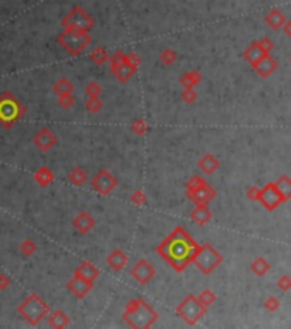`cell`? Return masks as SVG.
Returning <instances> with one entry per match:
<instances>
[{
	"mask_svg": "<svg viewBox=\"0 0 291 329\" xmlns=\"http://www.w3.org/2000/svg\"><path fill=\"white\" fill-rule=\"evenodd\" d=\"M132 132L136 134V136H144V134L147 132V124H146L142 119L134 120V124H132Z\"/></svg>",
	"mask_w": 291,
	"mask_h": 329,
	"instance_id": "obj_40",
	"label": "cell"
},
{
	"mask_svg": "<svg viewBox=\"0 0 291 329\" xmlns=\"http://www.w3.org/2000/svg\"><path fill=\"white\" fill-rule=\"evenodd\" d=\"M182 99H184L185 103H194L195 99H197V93H195L194 88H185L182 91Z\"/></svg>",
	"mask_w": 291,
	"mask_h": 329,
	"instance_id": "obj_43",
	"label": "cell"
},
{
	"mask_svg": "<svg viewBox=\"0 0 291 329\" xmlns=\"http://www.w3.org/2000/svg\"><path fill=\"white\" fill-rule=\"evenodd\" d=\"M103 108V101L98 98H88L86 99V110L89 112V114H99Z\"/></svg>",
	"mask_w": 291,
	"mask_h": 329,
	"instance_id": "obj_34",
	"label": "cell"
},
{
	"mask_svg": "<svg viewBox=\"0 0 291 329\" xmlns=\"http://www.w3.org/2000/svg\"><path fill=\"white\" fill-rule=\"evenodd\" d=\"M289 66H291V59H289Z\"/></svg>",
	"mask_w": 291,
	"mask_h": 329,
	"instance_id": "obj_50",
	"label": "cell"
},
{
	"mask_svg": "<svg viewBox=\"0 0 291 329\" xmlns=\"http://www.w3.org/2000/svg\"><path fill=\"white\" fill-rule=\"evenodd\" d=\"M223 262V255L214 249L211 244H202L199 247L197 254H195L192 264L204 275H211L214 272L216 267Z\"/></svg>",
	"mask_w": 291,
	"mask_h": 329,
	"instance_id": "obj_7",
	"label": "cell"
},
{
	"mask_svg": "<svg viewBox=\"0 0 291 329\" xmlns=\"http://www.w3.org/2000/svg\"><path fill=\"white\" fill-rule=\"evenodd\" d=\"M199 300H201V304L202 305H206V307H209L212 305L216 302V293L212 292V290H202L201 292V295H199Z\"/></svg>",
	"mask_w": 291,
	"mask_h": 329,
	"instance_id": "obj_36",
	"label": "cell"
},
{
	"mask_svg": "<svg viewBox=\"0 0 291 329\" xmlns=\"http://www.w3.org/2000/svg\"><path fill=\"white\" fill-rule=\"evenodd\" d=\"M136 71H137V67L136 66H132L130 62L127 64H124L122 67H119L117 71H113L111 74H113L117 79H119L120 82H127L130 77H132L134 74H136Z\"/></svg>",
	"mask_w": 291,
	"mask_h": 329,
	"instance_id": "obj_27",
	"label": "cell"
},
{
	"mask_svg": "<svg viewBox=\"0 0 291 329\" xmlns=\"http://www.w3.org/2000/svg\"><path fill=\"white\" fill-rule=\"evenodd\" d=\"M94 225H96L94 218L89 213H86V211H82V213L77 214L72 222V227L76 228L81 235H88V233L94 228Z\"/></svg>",
	"mask_w": 291,
	"mask_h": 329,
	"instance_id": "obj_15",
	"label": "cell"
},
{
	"mask_svg": "<svg viewBox=\"0 0 291 329\" xmlns=\"http://www.w3.org/2000/svg\"><path fill=\"white\" fill-rule=\"evenodd\" d=\"M190 218H192L199 227H202V225H207L212 220V211L207 207V204L195 206L192 209V213H190Z\"/></svg>",
	"mask_w": 291,
	"mask_h": 329,
	"instance_id": "obj_21",
	"label": "cell"
},
{
	"mask_svg": "<svg viewBox=\"0 0 291 329\" xmlns=\"http://www.w3.org/2000/svg\"><path fill=\"white\" fill-rule=\"evenodd\" d=\"M250 271L254 272L255 276H266L269 271H271V264H269L266 259L264 257H257V259H254L250 264Z\"/></svg>",
	"mask_w": 291,
	"mask_h": 329,
	"instance_id": "obj_28",
	"label": "cell"
},
{
	"mask_svg": "<svg viewBox=\"0 0 291 329\" xmlns=\"http://www.w3.org/2000/svg\"><path fill=\"white\" fill-rule=\"evenodd\" d=\"M159 59H161V62L164 64V66H173V64L177 62L178 55H177V51H175V50L166 48V50H163V51H161V55H159Z\"/></svg>",
	"mask_w": 291,
	"mask_h": 329,
	"instance_id": "obj_35",
	"label": "cell"
},
{
	"mask_svg": "<svg viewBox=\"0 0 291 329\" xmlns=\"http://www.w3.org/2000/svg\"><path fill=\"white\" fill-rule=\"evenodd\" d=\"M17 314H19L28 324L36 326V324H40L43 319L48 317L50 309H48V305H46V302L43 300L40 295L31 293V295H28L19 305H17Z\"/></svg>",
	"mask_w": 291,
	"mask_h": 329,
	"instance_id": "obj_3",
	"label": "cell"
},
{
	"mask_svg": "<svg viewBox=\"0 0 291 329\" xmlns=\"http://www.w3.org/2000/svg\"><path fill=\"white\" fill-rule=\"evenodd\" d=\"M48 324L50 327H55V329H62V327H67L71 324V319L69 315L64 312V310H53V312L48 314Z\"/></svg>",
	"mask_w": 291,
	"mask_h": 329,
	"instance_id": "obj_22",
	"label": "cell"
},
{
	"mask_svg": "<svg viewBox=\"0 0 291 329\" xmlns=\"http://www.w3.org/2000/svg\"><path fill=\"white\" fill-rule=\"evenodd\" d=\"M94 26V19L81 6H74L69 14L62 19L64 29H74V31H86L89 33Z\"/></svg>",
	"mask_w": 291,
	"mask_h": 329,
	"instance_id": "obj_8",
	"label": "cell"
},
{
	"mask_svg": "<svg viewBox=\"0 0 291 329\" xmlns=\"http://www.w3.org/2000/svg\"><path fill=\"white\" fill-rule=\"evenodd\" d=\"M91 185H93V189L96 190L99 196H108V194H111L117 189L119 180H117V177L111 172H108L106 168H101V170L93 177Z\"/></svg>",
	"mask_w": 291,
	"mask_h": 329,
	"instance_id": "obj_9",
	"label": "cell"
},
{
	"mask_svg": "<svg viewBox=\"0 0 291 329\" xmlns=\"http://www.w3.org/2000/svg\"><path fill=\"white\" fill-rule=\"evenodd\" d=\"M36 244L31 240V239H26L23 240V244L19 245V250H21V254L24 255V257H29V255H33L34 252H36Z\"/></svg>",
	"mask_w": 291,
	"mask_h": 329,
	"instance_id": "obj_33",
	"label": "cell"
},
{
	"mask_svg": "<svg viewBox=\"0 0 291 329\" xmlns=\"http://www.w3.org/2000/svg\"><path fill=\"white\" fill-rule=\"evenodd\" d=\"M264 309L269 310V312H276V310L279 309V298H276L274 295L267 297L266 300H264Z\"/></svg>",
	"mask_w": 291,
	"mask_h": 329,
	"instance_id": "obj_41",
	"label": "cell"
},
{
	"mask_svg": "<svg viewBox=\"0 0 291 329\" xmlns=\"http://www.w3.org/2000/svg\"><path fill=\"white\" fill-rule=\"evenodd\" d=\"M74 91V84L67 77H60V79L53 84V93L57 96H62V94H72Z\"/></svg>",
	"mask_w": 291,
	"mask_h": 329,
	"instance_id": "obj_29",
	"label": "cell"
},
{
	"mask_svg": "<svg viewBox=\"0 0 291 329\" xmlns=\"http://www.w3.org/2000/svg\"><path fill=\"white\" fill-rule=\"evenodd\" d=\"M207 182L202 179V177H199V175H194V177H190L189 180H187V184H185V189L187 190H195V189H199V187H202V185H206Z\"/></svg>",
	"mask_w": 291,
	"mask_h": 329,
	"instance_id": "obj_37",
	"label": "cell"
},
{
	"mask_svg": "<svg viewBox=\"0 0 291 329\" xmlns=\"http://www.w3.org/2000/svg\"><path fill=\"white\" fill-rule=\"evenodd\" d=\"M93 287H94L93 281H88V280L81 278V276H77V275H74L71 281L67 283V290L76 298H84L91 290H93Z\"/></svg>",
	"mask_w": 291,
	"mask_h": 329,
	"instance_id": "obj_14",
	"label": "cell"
},
{
	"mask_svg": "<svg viewBox=\"0 0 291 329\" xmlns=\"http://www.w3.org/2000/svg\"><path fill=\"white\" fill-rule=\"evenodd\" d=\"M74 275H77V276H81V278H84V280H88V281H93V283H94V280H96L98 276H99V269H98L96 266H94L93 262L82 261L79 266L76 267Z\"/></svg>",
	"mask_w": 291,
	"mask_h": 329,
	"instance_id": "obj_18",
	"label": "cell"
},
{
	"mask_svg": "<svg viewBox=\"0 0 291 329\" xmlns=\"http://www.w3.org/2000/svg\"><path fill=\"white\" fill-rule=\"evenodd\" d=\"M216 194H218L216 192V189L209 184L202 185V187H199L195 190H187V197H189L195 206L209 204L212 199L216 197Z\"/></svg>",
	"mask_w": 291,
	"mask_h": 329,
	"instance_id": "obj_12",
	"label": "cell"
},
{
	"mask_svg": "<svg viewBox=\"0 0 291 329\" xmlns=\"http://www.w3.org/2000/svg\"><path fill=\"white\" fill-rule=\"evenodd\" d=\"M178 82H180V86L184 89L185 88H195V86L202 82V74L199 71H189L178 79Z\"/></svg>",
	"mask_w": 291,
	"mask_h": 329,
	"instance_id": "obj_24",
	"label": "cell"
},
{
	"mask_svg": "<svg viewBox=\"0 0 291 329\" xmlns=\"http://www.w3.org/2000/svg\"><path fill=\"white\" fill-rule=\"evenodd\" d=\"M197 168L201 170L204 175H212L219 168V159L211 153H206L204 156L199 159Z\"/></svg>",
	"mask_w": 291,
	"mask_h": 329,
	"instance_id": "obj_19",
	"label": "cell"
},
{
	"mask_svg": "<svg viewBox=\"0 0 291 329\" xmlns=\"http://www.w3.org/2000/svg\"><path fill=\"white\" fill-rule=\"evenodd\" d=\"M206 312H207V307L202 305L199 297H195V295H187L175 309V314L185 324H189V326L197 324L204 315H206Z\"/></svg>",
	"mask_w": 291,
	"mask_h": 329,
	"instance_id": "obj_6",
	"label": "cell"
},
{
	"mask_svg": "<svg viewBox=\"0 0 291 329\" xmlns=\"http://www.w3.org/2000/svg\"><path fill=\"white\" fill-rule=\"evenodd\" d=\"M110 71L113 72V71H117L119 67H122L124 64H127L129 62V55H125L124 51H120V50H117L115 53H111L110 55Z\"/></svg>",
	"mask_w": 291,
	"mask_h": 329,
	"instance_id": "obj_31",
	"label": "cell"
},
{
	"mask_svg": "<svg viewBox=\"0 0 291 329\" xmlns=\"http://www.w3.org/2000/svg\"><path fill=\"white\" fill-rule=\"evenodd\" d=\"M127 262H129L127 254H125L124 250H120V249L111 250V252L106 255V264H108V266H110L115 272H120L125 266H127Z\"/></svg>",
	"mask_w": 291,
	"mask_h": 329,
	"instance_id": "obj_17",
	"label": "cell"
},
{
	"mask_svg": "<svg viewBox=\"0 0 291 329\" xmlns=\"http://www.w3.org/2000/svg\"><path fill=\"white\" fill-rule=\"evenodd\" d=\"M91 60H93L96 66H103L105 62H108L110 60V55H108V51L103 48V46H98V48H94L93 51H91Z\"/></svg>",
	"mask_w": 291,
	"mask_h": 329,
	"instance_id": "obj_32",
	"label": "cell"
},
{
	"mask_svg": "<svg viewBox=\"0 0 291 329\" xmlns=\"http://www.w3.org/2000/svg\"><path fill=\"white\" fill-rule=\"evenodd\" d=\"M84 93H86V96H88V98H98L99 94H101V86H99L98 82L91 81L89 84L86 86Z\"/></svg>",
	"mask_w": 291,
	"mask_h": 329,
	"instance_id": "obj_38",
	"label": "cell"
},
{
	"mask_svg": "<svg viewBox=\"0 0 291 329\" xmlns=\"http://www.w3.org/2000/svg\"><path fill=\"white\" fill-rule=\"evenodd\" d=\"M259 202L266 207L267 211H274L276 207H279L284 202L283 196H281L279 189H277L276 182H267L266 185L260 190V197Z\"/></svg>",
	"mask_w": 291,
	"mask_h": 329,
	"instance_id": "obj_10",
	"label": "cell"
},
{
	"mask_svg": "<svg viewBox=\"0 0 291 329\" xmlns=\"http://www.w3.org/2000/svg\"><path fill=\"white\" fill-rule=\"evenodd\" d=\"M59 45L72 57H77L86 50L91 41V34L86 31H74V29H64L57 38Z\"/></svg>",
	"mask_w": 291,
	"mask_h": 329,
	"instance_id": "obj_5",
	"label": "cell"
},
{
	"mask_svg": "<svg viewBox=\"0 0 291 329\" xmlns=\"http://www.w3.org/2000/svg\"><path fill=\"white\" fill-rule=\"evenodd\" d=\"M130 276L137 281L139 285H147L156 276V269L153 264H149L146 259H141L130 267Z\"/></svg>",
	"mask_w": 291,
	"mask_h": 329,
	"instance_id": "obj_11",
	"label": "cell"
},
{
	"mask_svg": "<svg viewBox=\"0 0 291 329\" xmlns=\"http://www.w3.org/2000/svg\"><path fill=\"white\" fill-rule=\"evenodd\" d=\"M276 285H277V288L281 290V292H289L291 290V278L289 276H281L279 280L276 281Z\"/></svg>",
	"mask_w": 291,
	"mask_h": 329,
	"instance_id": "obj_44",
	"label": "cell"
},
{
	"mask_svg": "<svg viewBox=\"0 0 291 329\" xmlns=\"http://www.w3.org/2000/svg\"><path fill=\"white\" fill-rule=\"evenodd\" d=\"M130 202H132L134 206H146V202H147V197H146V194L142 192V190H134L132 192V196H130Z\"/></svg>",
	"mask_w": 291,
	"mask_h": 329,
	"instance_id": "obj_39",
	"label": "cell"
},
{
	"mask_svg": "<svg viewBox=\"0 0 291 329\" xmlns=\"http://www.w3.org/2000/svg\"><path fill=\"white\" fill-rule=\"evenodd\" d=\"M11 287V278L7 275H0V290H7Z\"/></svg>",
	"mask_w": 291,
	"mask_h": 329,
	"instance_id": "obj_47",
	"label": "cell"
},
{
	"mask_svg": "<svg viewBox=\"0 0 291 329\" xmlns=\"http://www.w3.org/2000/svg\"><path fill=\"white\" fill-rule=\"evenodd\" d=\"M34 180H36V184L40 187H48L51 182L55 180V175L48 167H40L36 173H34Z\"/></svg>",
	"mask_w": 291,
	"mask_h": 329,
	"instance_id": "obj_25",
	"label": "cell"
},
{
	"mask_svg": "<svg viewBox=\"0 0 291 329\" xmlns=\"http://www.w3.org/2000/svg\"><path fill=\"white\" fill-rule=\"evenodd\" d=\"M260 187H257V185H252V187H249L247 189V197L250 199V201H257L259 202V197H260Z\"/></svg>",
	"mask_w": 291,
	"mask_h": 329,
	"instance_id": "obj_45",
	"label": "cell"
},
{
	"mask_svg": "<svg viewBox=\"0 0 291 329\" xmlns=\"http://www.w3.org/2000/svg\"><path fill=\"white\" fill-rule=\"evenodd\" d=\"M259 45L262 46L267 53H271L272 48H274V41H272L271 38H262V40H259Z\"/></svg>",
	"mask_w": 291,
	"mask_h": 329,
	"instance_id": "obj_46",
	"label": "cell"
},
{
	"mask_svg": "<svg viewBox=\"0 0 291 329\" xmlns=\"http://www.w3.org/2000/svg\"><path fill=\"white\" fill-rule=\"evenodd\" d=\"M74 103H76V98H74L72 94H62V96H59V105L62 106L64 110H69V108H72Z\"/></svg>",
	"mask_w": 291,
	"mask_h": 329,
	"instance_id": "obj_42",
	"label": "cell"
},
{
	"mask_svg": "<svg viewBox=\"0 0 291 329\" xmlns=\"http://www.w3.org/2000/svg\"><path fill=\"white\" fill-rule=\"evenodd\" d=\"M57 141L59 139H57V136H55V132L48 127L40 129V131L34 134V137H33L34 146H36L40 151H43V153H46V151H50L51 148H55Z\"/></svg>",
	"mask_w": 291,
	"mask_h": 329,
	"instance_id": "obj_13",
	"label": "cell"
},
{
	"mask_svg": "<svg viewBox=\"0 0 291 329\" xmlns=\"http://www.w3.org/2000/svg\"><path fill=\"white\" fill-rule=\"evenodd\" d=\"M254 71L257 72L260 77H269L272 72L277 71V62L271 57V53H269L267 57H264L257 66L254 67Z\"/></svg>",
	"mask_w": 291,
	"mask_h": 329,
	"instance_id": "obj_20",
	"label": "cell"
},
{
	"mask_svg": "<svg viewBox=\"0 0 291 329\" xmlns=\"http://www.w3.org/2000/svg\"><path fill=\"white\" fill-rule=\"evenodd\" d=\"M26 108L12 93H4L0 96V124L6 129H11L16 122H19Z\"/></svg>",
	"mask_w": 291,
	"mask_h": 329,
	"instance_id": "obj_4",
	"label": "cell"
},
{
	"mask_svg": "<svg viewBox=\"0 0 291 329\" xmlns=\"http://www.w3.org/2000/svg\"><path fill=\"white\" fill-rule=\"evenodd\" d=\"M199 245L190 233L182 227H177L170 235H166L161 244L156 247V254L166 261L177 272L185 271L192 264Z\"/></svg>",
	"mask_w": 291,
	"mask_h": 329,
	"instance_id": "obj_1",
	"label": "cell"
},
{
	"mask_svg": "<svg viewBox=\"0 0 291 329\" xmlns=\"http://www.w3.org/2000/svg\"><path fill=\"white\" fill-rule=\"evenodd\" d=\"M267 55L269 53L262 48V46L259 45V41H254L252 45H249V48L243 51V59H245L252 67L257 66L260 60H262L264 57H267Z\"/></svg>",
	"mask_w": 291,
	"mask_h": 329,
	"instance_id": "obj_16",
	"label": "cell"
},
{
	"mask_svg": "<svg viewBox=\"0 0 291 329\" xmlns=\"http://www.w3.org/2000/svg\"><path fill=\"white\" fill-rule=\"evenodd\" d=\"M158 312L144 298H132L125 304L124 321L134 329H147L158 321Z\"/></svg>",
	"mask_w": 291,
	"mask_h": 329,
	"instance_id": "obj_2",
	"label": "cell"
},
{
	"mask_svg": "<svg viewBox=\"0 0 291 329\" xmlns=\"http://www.w3.org/2000/svg\"><path fill=\"white\" fill-rule=\"evenodd\" d=\"M286 21L288 19H286V16L279 11V9H272V11L266 16V23L269 28H272V29H283Z\"/></svg>",
	"mask_w": 291,
	"mask_h": 329,
	"instance_id": "obj_23",
	"label": "cell"
},
{
	"mask_svg": "<svg viewBox=\"0 0 291 329\" xmlns=\"http://www.w3.org/2000/svg\"><path fill=\"white\" fill-rule=\"evenodd\" d=\"M129 62L132 64V66L139 67V66H141V57H139L137 53H129Z\"/></svg>",
	"mask_w": 291,
	"mask_h": 329,
	"instance_id": "obj_48",
	"label": "cell"
},
{
	"mask_svg": "<svg viewBox=\"0 0 291 329\" xmlns=\"http://www.w3.org/2000/svg\"><path fill=\"white\" fill-rule=\"evenodd\" d=\"M283 29H284V34H286V36L291 38V19H289V21H286V24H284V28H283Z\"/></svg>",
	"mask_w": 291,
	"mask_h": 329,
	"instance_id": "obj_49",
	"label": "cell"
},
{
	"mask_svg": "<svg viewBox=\"0 0 291 329\" xmlns=\"http://www.w3.org/2000/svg\"><path fill=\"white\" fill-rule=\"evenodd\" d=\"M276 185H277V189H279V192H281V196H283L284 202L289 201V199H291V179H289V177L288 175H281L279 179L276 180Z\"/></svg>",
	"mask_w": 291,
	"mask_h": 329,
	"instance_id": "obj_30",
	"label": "cell"
},
{
	"mask_svg": "<svg viewBox=\"0 0 291 329\" xmlns=\"http://www.w3.org/2000/svg\"><path fill=\"white\" fill-rule=\"evenodd\" d=\"M67 180L71 182L74 187H81V185H84L86 182H88V173H86L84 168L76 167V168H72V170L69 172Z\"/></svg>",
	"mask_w": 291,
	"mask_h": 329,
	"instance_id": "obj_26",
	"label": "cell"
}]
</instances>
